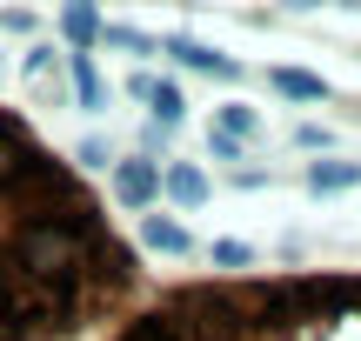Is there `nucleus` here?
Instances as JSON below:
<instances>
[{"instance_id":"obj_9","label":"nucleus","mask_w":361,"mask_h":341,"mask_svg":"<svg viewBox=\"0 0 361 341\" xmlns=\"http://www.w3.org/2000/svg\"><path fill=\"white\" fill-rule=\"evenodd\" d=\"M214 134H228V141H255V134H261V114L247 101H228V107H214Z\"/></svg>"},{"instance_id":"obj_8","label":"nucleus","mask_w":361,"mask_h":341,"mask_svg":"<svg viewBox=\"0 0 361 341\" xmlns=\"http://www.w3.org/2000/svg\"><path fill=\"white\" fill-rule=\"evenodd\" d=\"M361 181V161H308V194H341Z\"/></svg>"},{"instance_id":"obj_12","label":"nucleus","mask_w":361,"mask_h":341,"mask_svg":"<svg viewBox=\"0 0 361 341\" xmlns=\"http://www.w3.org/2000/svg\"><path fill=\"white\" fill-rule=\"evenodd\" d=\"M74 87H80V107H107V80L94 67V54H74Z\"/></svg>"},{"instance_id":"obj_13","label":"nucleus","mask_w":361,"mask_h":341,"mask_svg":"<svg viewBox=\"0 0 361 341\" xmlns=\"http://www.w3.org/2000/svg\"><path fill=\"white\" fill-rule=\"evenodd\" d=\"M207 254H214L221 268H247V261H255V248H247V241H214Z\"/></svg>"},{"instance_id":"obj_11","label":"nucleus","mask_w":361,"mask_h":341,"mask_svg":"<svg viewBox=\"0 0 361 341\" xmlns=\"http://www.w3.org/2000/svg\"><path fill=\"white\" fill-rule=\"evenodd\" d=\"M61 34L74 40L80 54H87L94 40H101V13H94V7H67V13H61Z\"/></svg>"},{"instance_id":"obj_2","label":"nucleus","mask_w":361,"mask_h":341,"mask_svg":"<svg viewBox=\"0 0 361 341\" xmlns=\"http://www.w3.org/2000/svg\"><path fill=\"white\" fill-rule=\"evenodd\" d=\"M114 341H361V275L168 288L121 315Z\"/></svg>"},{"instance_id":"obj_14","label":"nucleus","mask_w":361,"mask_h":341,"mask_svg":"<svg viewBox=\"0 0 361 341\" xmlns=\"http://www.w3.org/2000/svg\"><path fill=\"white\" fill-rule=\"evenodd\" d=\"M207 154H214V161H241V141H228V134L207 128Z\"/></svg>"},{"instance_id":"obj_10","label":"nucleus","mask_w":361,"mask_h":341,"mask_svg":"<svg viewBox=\"0 0 361 341\" xmlns=\"http://www.w3.org/2000/svg\"><path fill=\"white\" fill-rule=\"evenodd\" d=\"M141 241H147V248H161V254H188V248H194L188 228L168 221V214H147V221H141Z\"/></svg>"},{"instance_id":"obj_5","label":"nucleus","mask_w":361,"mask_h":341,"mask_svg":"<svg viewBox=\"0 0 361 341\" xmlns=\"http://www.w3.org/2000/svg\"><path fill=\"white\" fill-rule=\"evenodd\" d=\"M134 94H141V101L154 107V128H161V134H168V128H180V114H188V101H180V87H174V80L134 74Z\"/></svg>"},{"instance_id":"obj_6","label":"nucleus","mask_w":361,"mask_h":341,"mask_svg":"<svg viewBox=\"0 0 361 341\" xmlns=\"http://www.w3.org/2000/svg\"><path fill=\"white\" fill-rule=\"evenodd\" d=\"M161 47H168V54H174L180 67H201V74H221V80H234V74H241V67H234L228 54L201 47V40H188V34H168V40H161Z\"/></svg>"},{"instance_id":"obj_3","label":"nucleus","mask_w":361,"mask_h":341,"mask_svg":"<svg viewBox=\"0 0 361 341\" xmlns=\"http://www.w3.org/2000/svg\"><path fill=\"white\" fill-rule=\"evenodd\" d=\"M114 201L121 208H154L161 201V161H114Z\"/></svg>"},{"instance_id":"obj_4","label":"nucleus","mask_w":361,"mask_h":341,"mask_svg":"<svg viewBox=\"0 0 361 341\" xmlns=\"http://www.w3.org/2000/svg\"><path fill=\"white\" fill-rule=\"evenodd\" d=\"M161 194H168L174 208H207L214 187H207V174L194 168V161H168V168H161Z\"/></svg>"},{"instance_id":"obj_1","label":"nucleus","mask_w":361,"mask_h":341,"mask_svg":"<svg viewBox=\"0 0 361 341\" xmlns=\"http://www.w3.org/2000/svg\"><path fill=\"white\" fill-rule=\"evenodd\" d=\"M141 294V261L94 187L0 107V341H80Z\"/></svg>"},{"instance_id":"obj_7","label":"nucleus","mask_w":361,"mask_h":341,"mask_svg":"<svg viewBox=\"0 0 361 341\" xmlns=\"http://www.w3.org/2000/svg\"><path fill=\"white\" fill-rule=\"evenodd\" d=\"M268 87L288 94V101H328V80L322 74H301V67H268Z\"/></svg>"}]
</instances>
